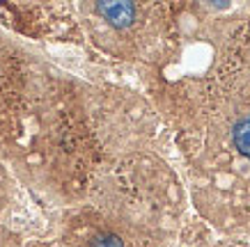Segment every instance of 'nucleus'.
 I'll list each match as a JSON object with an SVG mask.
<instances>
[{"mask_svg": "<svg viewBox=\"0 0 250 247\" xmlns=\"http://www.w3.org/2000/svg\"><path fill=\"white\" fill-rule=\"evenodd\" d=\"M99 12L106 16L113 25H120V28L122 25H129L133 21V16H136V9L129 2H101Z\"/></svg>", "mask_w": 250, "mask_h": 247, "instance_id": "obj_1", "label": "nucleus"}, {"mask_svg": "<svg viewBox=\"0 0 250 247\" xmlns=\"http://www.w3.org/2000/svg\"><path fill=\"white\" fill-rule=\"evenodd\" d=\"M234 142H236V147L250 158V117L239 121L234 126Z\"/></svg>", "mask_w": 250, "mask_h": 247, "instance_id": "obj_2", "label": "nucleus"}, {"mask_svg": "<svg viewBox=\"0 0 250 247\" xmlns=\"http://www.w3.org/2000/svg\"><path fill=\"white\" fill-rule=\"evenodd\" d=\"M90 247H124V245H122V240L115 233H101V236L92 240Z\"/></svg>", "mask_w": 250, "mask_h": 247, "instance_id": "obj_3", "label": "nucleus"}]
</instances>
